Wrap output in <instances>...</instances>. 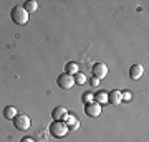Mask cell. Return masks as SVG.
Wrapping results in <instances>:
<instances>
[{
	"instance_id": "cell-6",
	"label": "cell",
	"mask_w": 149,
	"mask_h": 142,
	"mask_svg": "<svg viewBox=\"0 0 149 142\" xmlns=\"http://www.w3.org/2000/svg\"><path fill=\"white\" fill-rule=\"evenodd\" d=\"M91 73H93V76L95 78H98L100 81H101L103 78H106L108 74V66L104 63H96L93 64V68H91Z\"/></svg>"
},
{
	"instance_id": "cell-11",
	"label": "cell",
	"mask_w": 149,
	"mask_h": 142,
	"mask_svg": "<svg viewBox=\"0 0 149 142\" xmlns=\"http://www.w3.org/2000/svg\"><path fill=\"white\" fill-rule=\"evenodd\" d=\"M93 101H96L98 104H106L108 103V93H104V91H98V93H95L93 94Z\"/></svg>"
},
{
	"instance_id": "cell-15",
	"label": "cell",
	"mask_w": 149,
	"mask_h": 142,
	"mask_svg": "<svg viewBox=\"0 0 149 142\" xmlns=\"http://www.w3.org/2000/svg\"><path fill=\"white\" fill-rule=\"evenodd\" d=\"M73 78H74V84H85L86 83V76L83 73H80V71L74 74Z\"/></svg>"
},
{
	"instance_id": "cell-7",
	"label": "cell",
	"mask_w": 149,
	"mask_h": 142,
	"mask_svg": "<svg viewBox=\"0 0 149 142\" xmlns=\"http://www.w3.org/2000/svg\"><path fill=\"white\" fill-rule=\"evenodd\" d=\"M108 103L113 106H119L123 103V96H121V91L118 89H113L108 93Z\"/></svg>"
},
{
	"instance_id": "cell-5",
	"label": "cell",
	"mask_w": 149,
	"mask_h": 142,
	"mask_svg": "<svg viewBox=\"0 0 149 142\" xmlns=\"http://www.w3.org/2000/svg\"><path fill=\"white\" fill-rule=\"evenodd\" d=\"M56 84H58V88H61V89H71L74 86V78L71 76V74H60L58 79H56Z\"/></svg>"
},
{
	"instance_id": "cell-10",
	"label": "cell",
	"mask_w": 149,
	"mask_h": 142,
	"mask_svg": "<svg viewBox=\"0 0 149 142\" xmlns=\"http://www.w3.org/2000/svg\"><path fill=\"white\" fill-rule=\"evenodd\" d=\"M143 73H144V68H143V64H139V63H134L129 68V78L131 79H139L143 76Z\"/></svg>"
},
{
	"instance_id": "cell-14",
	"label": "cell",
	"mask_w": 149,
	"mask_h": 142,
	"mask_svg": "<svg viewBox=\"0 0 149 142\" xmlns=\"http://www.w3.org/2000/svg\"><path fill=\"white\" fill-rule=\"evenodd\" d=\"M23 8H25V10L28 12V15H30V13L38 10V3L35 0H30V2H25V3H23Z\"/></svg>"
},
{
	"instance_id": "cell-17",
	"label": "cell",
	"mask_w": 149,
	"mask_h": 142,
	"mask_svg": "<svg viewBox=\"0 0 149 142\" xmlns=\"http://www.w3.org/2000/svg\"><path fill=\"white\" fill-rule=\"evenodd\" d=\"M90 84H91V86H98V84H100V79L95 78V76H91V78H90Z\"/></svg>"
},
{
	"instance_id": "cell-4",
	"label": "cell",
	"mask_w": 149,
	"mask_h": 142,
	"mask_svg": "<svg viewBox=\"0 0 149 142\" xmlns=\"http://www.w3.org/2000/svg\"><path fill=\"white\" fill-rule=\"evenodd\" d=\"M13 126L18 131H27V129H30V117L27 114H17L13 117Z\"/></svg>"
},
{
	"instance_id": "cell-2",
	"label": "cell",
	"mask_w": 149,
	"mask_h": 142,
	"mask_svg": "<svg viewBox=\"0 0 149 142\" xmlns=\"http://www.w3.org/2000/svg\"><path fill=\"white\" fill-rule=\"evenodd\" d=\"M68 131L70 129L66 127V124H65L63 121H53L52 122V126H50V134H52L53 137H56V139L65 137Z\"/></svg>"
},
{
	"instance_id": "cell-18",
	"label": "cell",
	"mask_w": 149,
	"mask_h": 142,
	"mask_svg": "<svg viewBox=\"0 0 149 142\" xmlns=\"http://www.w3.org/2000/svg\"><path fill=\"white\" fill-rule=\"evenodd\" d=\"M121 96H123V101H129V99H131V93H128V91L121 93Z\"/></svg>"
},
{
	"instance_id": "cell-13",
	"label": "cell",
	"mask_w": 149,
	"mask_h": 142,
	"mask_svg": "<svg viewBox=\"0 0 149 142\" xmlns=\"http://www.w3.org/2000/svg\"><path fill=\"white\" fill-rule=\"evenodd\" d=\"M17 116V109L13 106H7L5 109H3V117L8 119V121H13V117Z\"/></svg>"
},
{
	"instance_id": "cell-16",
	"label": "cell",
	"mask_w": 149,
	"mask_h": 142,
	"mask_svg": "<svg viewBox=\"0 0 149 142\" xmlns=\"http://www.w3.org/2000/svg\"><path fill=\"white\" fill-rule=\"evenodd\" d=\"M90 101H93V93H85L83 94V103H90Z\"/></svg>"
},
{
	"instance_id": "cell-3",
	"label": "cell",
	"mask_w": 149,
	"mask_h": 142,
	"mask_svg": "<svg viewBox=\"0 0 149 142\" xmlns=\"http://www.w3.org/2000/svg\"><path fill=\"white\" fill-rule=\"evenodd\" d=\"M101 104H98L96 101H90V103H86L85 104V114L88 117H98V116H101Z\"/></svg>"
},
{
	"instance_id": "cell-8",
	"label": "cell",
	"mask_w": 149,
	"mask_h": 142,
	"mask_svg": "<svg viewBox=\"0 0 149 142\" xmlns=\"http://www.w3.org/2000/svg\"><path fill=\"white\" fill-rule=\"evenodd\" d=\"M66 116H68V111H66V107H63V106L53 107V111H52V117H53V121H63Z\"/></svg>"
},
{
	"instance_id": "cell-19",
	"label": "cell",
	"mask_w": 149,
	"mask_h": 142,
	"mask_svg": "<svg viewBox=\"0 0 149 142\" xmlns=\"http://www.w3.org/2000/svg\"><path fill=\"white\" fill-rule=\"evenodd\" d=\"M22 142H35V139H33V137H23Z\"/></svg>"
},
{
	"instance_id": "cell-1",
	"label": "cell",
	"mask_w": 149,
	"mask_h": 142,
	"mask_svg": "<svg viewBox=\"0 0 149 142\" xmlns=\"http://www.w3.org/2000/svg\"><path fill=\"white\" fill-rule=\"evenodd\" d=\"M28 12L23 8V5H17V7H13L12 8V12H10V18H12V21L13 23H17V25H27L28 23Z\"/></svg>"
},
{
	"instance_id": "cell-12",
	"label": "cell",
	"mask_w": 149,
	"mask_h": 142,
	"mask_svg": "<svg viewBox=\"0 0 149 142\" xmlns=\"http://www.w3.org/2000/svg\"><path fill=\"white\" fill-rule=\"evenodd\" d=\"M78 71H80V69H78V63H74V61H70V63H66V66H65V73L66 74L74 76Z\"/></svg>"
},
{
	"instance_id": "cell-9",
	"label": "cell",
	"mask_w": 149,
	"mask_h": 142,
	"mask_svg": "<svg viewBox=\"0 0 149 142\" xmlns=\"http://www.w3.org/2000/svg\"><path fill=\"white\" fill-rule=\"evenodd\" d=\"M63 122L66 124V127H68L70 131H76V129H80V121H78L73 114H70V112H68V116L63 119Z\"/></svg>"
}]
</instances>
